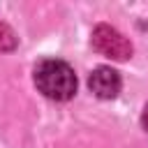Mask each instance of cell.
I'll use <instances>...</instances> for the list:
<instances>
[{
  "label": "cell",
  "mask_w": 148,
  "mask_h": 148,
  "mask_svg": "<svg viewBox=\"0 0 148 148\" xmlns=\"http://www.w3.org/2000/svg\"><path fill=\"white\" fill-rule=\"evenodd\" d=\"M35 86L44 97L65 102L76 92V74L67 62L46 58L35 67Z\"/></svg>",
  "instance_id": "obj_1"
},
{
  "label": "cell",
  "mask_w": 148,
  "mask_h": 148,
  "mask_svg": "<svg viewBox=\"0 0 148 148\" xmlns=\"http://www.w3.org/2000/svg\"><path fill=\"white\" fill-rule=\"evenodd\" d=\"M92 49L111 60H127L132 56V44L127 37H123L116 28L99 23L92 30Z\"/></svg>",
  "instance_id": "obj_2"
},
{
  "label": "cell",
  "mask_w": 148,
  "mask_h": 148,
  "mask_svg": "<svg viewBox=\"0 0 148 148\" xmlns=\"http://www.w3.org/2000/svg\"><path fill=\"white\" fill-rule=\"evenodd\" d=\"M88 86H90V90H92L97 97H102V99H113V97L120 92L123 81H120V74H118L116 69H111V67H97V69L90 74Z\"/></svg>",
  "instance_id": "obj_3"
},
{
  "label": "cell",
  "mask_w": 148,
  "mask_h": 148,
  "mask_svg": "<svg viewBox=\"0 0 148 148\" xmlns=\"http://www.w3.org/2000/svg\"><path fill=\"white\" fill-rule=\"evenodd\" d=\"M16 46V35L7 23H0V51H12Z\"/></svg>",
  "instance_id": "obj_4"
},
{
  "label": "cell",
  "mask_w": 148,
  "mask_h": 148,
  "mask_svg": "<svg viewBox=\"0 0 148 148\" xmlns=\"http://www.w3.org/2000/svg\"><path fill=\"white\" fill-rule=\"evenodd\" d=\"M141 123H143V130L148 132V104H146V109H143V116H141Z\"/></svg>",
  "instance_id": "obj_5"
}]
</instances>
